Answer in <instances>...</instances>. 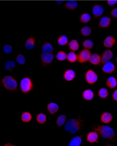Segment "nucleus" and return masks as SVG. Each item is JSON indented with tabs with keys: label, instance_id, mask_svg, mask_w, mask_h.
Returning <instances> with one entry per match:
<instances>
[{
	"label": "nucleus",
	"instance_id": "6",
	"mask_svg": "<svg viewBox=\"0 0 117 146\" xmlns=\"http://www.w3.org/2000/svg\"><path fill=\"white\" fill-rule=\"evenodd\" d=\"M91 56V53L90 50L87 49L82 50L78 56V61L80 63H85L88 61L90 57Z\"/></svg>",
	"mask_w": 117,
	"mask_h": 146
},
{
	"label": "nucleus",
	"instance_id": "15",
	"mask_svg": "<svg viewBox=\"0 0 117 146\" xmlns=\"http://www.w3.org/2000/svg\"><path fill=\"white\" fill-rule=\"evenodd\" d=\"M116 42V39L112 36H108L105 38L104 42L103 45L106 48H111L113 47Z\"/></svg>",
	"mask_w": 117,
	"mask_h": 146
},
{
	"label": "nucleus",
	"instance_id": "10",
	"mask_svg": "<svg viewBox=\"0 0 117 146\" xmlns=\"http://www.w3.org/2000/svg\"><path fill=\"white\" fill-rule=\"evenodd\" d=\"M115 70V66L113 63L111 62H108L104 64L102 68V70L104 72L108 74H110L114 72Z\"/></svg>",
	"mask_w": 117,
	"mask_h": 146
},
{
	"label": "nucleus",
	"instance_id": "34",
	"mask_svg": "<svg viewBox=\"0 0 117 146\" xmlns=\"http://www.w3.org/2000/svg\"><path fill=\"white\" fill-rule=\"evenodd\" d=\"M82 46L85 48L87 50H90L93 48L94 46V43L92 40L89 39H86L82 43Z\"/></svg>",
	"mask_w": 117,
	"mask_h": 146
},
{
	"label": "nucleus",
	"instance_id": "12",
	"mask_svg": "<svg viewBox=\"0 0 117 146\" xmlns=\"http://www.w3.org/2000/svg\"><path fill=\"white\" fill-rule=\"evenodd\" d=\"M113 119V116L109 112H104L102 114L101 116V121L102 123L104 124L110 123Z\"/></svg>",
	"mask_w": 117,
	"mask_h": 146
},
{
	"label": "nucleus",
	"instance_id": "9",
	"mask_svg": "<svg viewBox=\"0 0 117 146\" xmlns=\"http://www.w3.org/2000/svg\"><path fill=\"white\" fill-rule=\"evenodd\" d=\"M104 12V9L100 5H95L92 8V13L94 17L98 18L101 17Z\"/></svg>",
	"mask_w": 117,
	"mask_h": 146
},
{
	"label": "nucleus",
	"instance_id": "35",
	"mask_svg": "<svg viewBox=\"0 0 117 146\" xmlns=\"http://www.w3.org/2000/svg\"><path fill=\"white\" fill-rule=\"evenodd\" d=\"M66 53L63 51H59L56 55V58L58 61H64L66 58Z\"/></svg>",
	"mask_w": 117,
	"mask_h": 146
},
{
	"label": "nucleus",
	"instance_id": "27",
	"mask_svg": "<svg viewBox=\"0 0 117 146\" xmlns=\"http://www.w3.org/2000/svg\"><path fill=\"white\" fill-rule=\"evenodd\" d=\"M91 19V17L89 13H84L80 16V20L82 23H88Z\"/></svg>",
	"mask_w": 117,
	"mask_h": 146
},
{
	"label": "nucleus",
	"instance_id": "30",
	"mask_svg": "<svg viewBox=\"0 0 117 146\" xmlns=\"http://www.w3.org/2000/svg\"><path fill=\"white\" fill-rule=\"evenodd\" d=\"M66 118V116L63 114H61L60 115L58 116L57 119V124L58 127H62L65 123Z\"/></svg>",
	"mask_w": 117,
	"mask_h": 146
},
{
	"label": "nucleus",
	"instance_id": "31",
	"mask_svg": "<svg viewBox=\"0 0 117 146\" xmlns=\"http://www.w3.org/2000/svg\"><path fill=\"white\" fill-rule=\"evenodd\" d=\"M92 33V29L90 27L85 26L82 27L80 31V34L84 36H88Z\"/></svg>",
	"mask_w": 117,
	"mask_h": 146
},
{
	"label": "nucleus",
	"instance_id": "38",
	"mask_svg": "<svg viewBox=\"0 0 117 146\" xmlns=\"http://www.w3.org/2000/svg\"><path fill=\"white\" fill-rule=\"evenodd\" d=\"M111 15L114 18H117V8L113 9L111 12Z\"/></svg>",
	"mask_w": 117,
	"mask_h": 146
},
{
	"label": "nucleus",
	"instance_id": "21",
	"mask_svg": "<svg viewBox=\"0 0 117 146\" xmlns=\"http://www.w3.org/2000/svg\"><path fill=\"white\" fill-rule=\"evenodd\" d=\"M66 8L70 10H74L78 7V3L74 1H68L65 4Z\"/></svg>",
	"mask_w": 117,
	"mask_h": 146
},
{
	"label": "nucleus",
	"instance_id": "19",
	"mask_svg": "<svg viewBox=\"0 0 117 146\" xmlns=\"http://www.w3.org/2000/svg\"><path fill=\"white\" fill-rule=\"evenodd\" d=\"M47 111L51 114H54L58 111V106L55 103H51L47 105Z\"/></svg>",
	"mask_w": 117,
	"mask_h": 146
},
{
	"label": "nucleus",
	"instance_id": "28",
	"mask_svg": "<svg viewBox=\"0 0 117 146\" xmlns=\"http://www.w3.org/2000/svg\"><path fill=\"white\" fill-rule=\"evenodd\" d=\"M5 69L8 71H11L12 70L14 69L16 67L15 62L13 61L9 60L6 62L5 63Z\"/></svg>",
	"mask_w": 117,
	"mask_h": 146
},
{
	"label": "nucleus",
	"instance_id": "36",
	"mask_svg": "<svg viewBox=\"0 0 117 146\" xmlns=\"http://www.w3.org/2000/svg\"><path fill=\"white\" fill-rule=\"evenodd\" d=\"M16 61L18 64L23 65L25 63V62H26L25 58L23 54H18L16 58Z\"/></svg>",
	"mask_w": 117,
	"mask_h": 146
},
{
	"label": "nucleus",
	"instance_id": "4",
	"mask_svg": "<svg viewBox=\"0 0 117 146\" xmlns=\"http://www.w3.org/2000/svg\"><path fill=\"white\" fill-rule=\"evenodd\" d=\"M20 89L23 93H28L31 91L33 87L32 81L29 78H25L23 79L20 84Z\"/></svg>",
	"mask_w": 117,
	"mask_h": 146
},
{
	"label": "nucleus",
	"instance_id": "37",
	"mask_svg": "<svg viewBox=\"0 0 117 146\" xmlns=\"http://www.w3.org/2000/svg\"><path fill=\"white\" fill-rule=\"evenodd\" d=\"M3 50L5 54H10L12 52V47L11 45L7 44L3 47Z\"/></svg>",
	"mask_w": 117,
	"mask_h": 146
},
{
	"label": "nucleus",
	"instance_id": "18",
	"mask_svg": "<svg viewBox=\"0 0 117 146\" xmlns=\"http://www.w3.org/2000/svg\"><path fill=\"white\" fill-rule=\"evenodd\" d=\"M82 135H79L74 137L70 141L69 146H79L82 143Z\"/></svg>",
	"mask_w": 117,
	"mask_h": 146
},
{
	"label": "nucleus",
	"instance_id": "5",
	"mask_svg": "<svg viewBox=\"0 0 117 146\" xmlns=\"http://www.w3.org/2000/svg\"><path fill=\"white\" fill-rule=\"evenodd\" d=\"M85 80L90 85L95 84L98 80V76L96 73L92 70H88L85 74Z\"/></svg>",
	"mask_w": 117,
	"mask_h": 146
},
{
	"label": "nucleus",
	"instance_id": "39",
	"mask_svg": "<svg viewBox=\"0 0 117 146\" xmlns=\"http://www.w3.org/2000/svg\"><path fill=\"white\" fill-rule=\"evenodd\" d=\"M117 3V1L115 0H110L107 1V4L109 6H113Z\"/></svg>",
	"mask_w": 117,
	"mask_h": 146
},
{
	"label": "nucleus",
	"instance_id": "13",
	"mask_svg": "<svg viewBox=\"0 0 117 146\" xmlns=\"http://www.w3.org/2000/svg\"><path fill=\"white\" fill-rule=\"evenodd\" d=\"M87 140L90 143H95L98 142V133L95 132H90L87 135Z\"/></svg>",
	"mask_w": 117,
	"mask_h": 146
},
{
	"label": "nucleus",
	"instance_id": "29",
	"mask_svg": "<svg viewBox=\"0 0 117 146\" xmlns=\"http://www.w3.org/2000/svg\"><path fill=\"white\" fill-rule=\"evenodd\" d=\"M98 95L100 98L103 99H105L109 95V91L106 89H100L98 92Z\"/></svg>",
	"mask_w": 117,
	"mask_h": 146
},
{
	"label": "nucleus",
	"instance_id": "32",
	"mask_svg": "<svg viewBox=\"0 0 117 146\" xmlns=\"http://www.w3.org/2000/svg\"><path fill=\"white\" fill-rule=\"evenodd\" d=\"M36 120L39 124H44L47 121V116L43 113H39L36 117Z\"/></svg>",
	"mask_w": 117,
	"mask_h": 146
},
{
	"label": "nucleus",
	"instance_id": "23",
	"mask_svg": "<svg viewBox=\"0 0 117 146\" xmlns=\"http://www.w3.org/2000/svg\"><path fill=\"white\" fill-rule=\"evenodd\" d=\"M66 59L70 63H74L77 60H78V56L74 52H71L67 54Z\"/></svg>",
	"mask_w": 117,
	"mask_h": 146
},
{
	"label": "nucleus",
	"instance_id": "22",
	"mask_svg": "<svg viewBox=\"0 0 117 146\" xmlns=\"http://www.w3.org/2000/svg\"><path fill=\"white\" fill-rule=\"evenodd\" d=\"M35 39L30 37L25 42V47L27 50H32L35 46Z\"/></svg>",
	"mask_w": 117,
	"mask_h": 146
},
{
	"label": "nucleus",
	"instance_id": "25",
	"mask_svg": "<svg viewBox=\"0 0 117 146\" xmlns=\"http://www.w3.org/2000/svg\"><path fill=\"white\" fill-rule=\"evenodd\" d=\"M53 46L50 42H45L42 46V50L43 52L51 53L53 51Z\"/></svg>",
	"mask_w": 117,
	"mask_h": 146
},
{
	"label": "nucleus",
	"instance_id": "17",
	"mask_svg": "<svg viewBox=\"0 0 117 146\" xmlns=\"http://www.w3.org/2000/svg\"><path fill=\"white\" fill-rule=\"evenodd\" d=\"M106 85L110 89L114 88L117 85V79L114 77H109L106 81Z\"/></svg>",
	"mask_w": 117,
	"mask_h": 146
},
{
	"label": "nucleus",
	"instance_id": "14",
	"mask_svg": "<svg viewBox=\"0 0 117 146\" xmlns=\"http://www.w3.org/2000/svg\"><path fill=\"white\" fill-rule=\"evenodd\" d=\"M76 76L74 71L72 70H66L63 74V77L64 79L68 81L73 80Z\"/></svg>",
	"mask_w": 117,
	"mask_h": 146
},
{
	"label": "nucleus",
	"instance_id": "8",
	"mask_svg": "<svg viewBox=\"0 0 117 146\" xmlns=\"http://www.w3.org/2000/svg\"><path fill=\"white\" fill-rule=\"evenodd\" d=\"M113 56V53L110 50H108L104 51L103 54H102L101 63L102 64H105L108 62L112 58Z\"/></svg>",
	"mask_w": 117,
	"mask_h": 146
},
{
	"label": "nucleus",
	"instance_id": "2",
	"mask_svg": "<svg viewBox=\"0 0 117 146\" xmlns=\"http://www.w3.org/2000/svg\"><path fill=\"white\" fill-rule=\"evenodd\" d=\"M94 131L96 132L100 135L102 138L109 140L112 141H115L116 134L113 129L111 127L106 125H94L93 127Z\"/></svg>",
	"mask_w": 117,
	"mask_h": 146
},
{
	"label": "nucleus",
	"instance_id": "42",
	"mask_svg": "<svg viewBox=\"0 0 117 146\" xmlns=\"http://www.w3.org/2000/svg\"><path fill=\"white\" fill-rule=\"evenodd\" d=\"M116 62H117V58H116Z\"/></svg>",
	"mask_w": 117,
	"mask_h": 146
},
{
	"label": "nucleus",
	"instance_id": "33",
	"mask_svg": "<svg viewBox=\"0 0 117 146\" xmlns=\"http://www.w3.org/2000/svg\"><path fill=\"white\" fill-rule=\"evenodd\" d=\"M68 42V39L65 35H62L60 36L58 39V42L61 46H64L66 45Z\"/></svg>",
	"mask_w": 117,
	"mask_h": 146
},
{
	"label": "nucleus",
	"instance_id": "40",
	"mask_svg": "<svg viewBox=\"0 0 117 146\" xmlns=\"http://www.w3.org/2000/svg\"><path fill=\"white\" fill-rule=\"evenodd\" d=\"M112 98L114 100L117 102V89L113 92L112 94Z\"/></svg>",
	"mask_w": 117,
	"mask_h": 146
},
{
	"label": "nucleus",
	"instance_id": "26",
	"mask_svg": "<svg viewBox=\"0 0 117 146\" xmlns=\"http://www.w3.org/2000/svg\"><path fill=\"white\" fill-rule=\"evenodd\" d=\"M21 119L24 122L28 123L31 121V119H32V116L30 113L26 111L22 114L21 116Z\"/></svg>",
	"mask_w": 117,
	"mask_h": 146
},
{
	"label": "nucleus",
	"instance_id": "16",
	"mask_svg": "<svg viewBox=\"0 0 117 146\" xmlns=\"http://www.w3.org/2000/svg\"><path fill=\"white\" fill-rule=\"evenodd\" d=\"M111 19L108 17H102L99 22V26L101 28L108 27L111 24Z\"/></svg>",
	"mask_w": 117,
	"mask_h": 146
},
{
	"label": "nucleus",
	"instance_id": "24",
	"mask_svg": "<svg viewBox=\"0 0 117 146\" xmlns=\"http://www.w3.org/2000/svg\"><path fill=\"white\" fill-rule=\"evenodd\" d=\"M69 47L70 50L74 52L77 51L79 49V42L76 40H72L70 41L69 44Z\"/></svg>",
	"mask_w": 117,
	"mask_h": 146
},
{
	"label": "nucleus",
	"instance_id": "20",
	"mask_svg": "<svg viewBox=\"0 0 117 146\" xmlns=\"http://www.w3.org/2000/svg\"><path fill=\"white\" fill-rule=\"evenodd\" d=\"M82 95L85 100H90L93 98L94 93L91 90L87 89L83 92Z\"/></svg>",
	"mask_w": 117,
	"mask_h": 146
},
{
	"label": "nucleus",
	"instance_id": "41",
	"mask_svg": "<svg viewBox=\"0 0 117 146\" xmlns=\"http://www.w3.org/2000/svg\"><path fill=\"white\" fill-rule=\"evenodd\" d=\"M14 145H12L11 143H5V145H4V146H13Z\"/></svg>",
	"mask_w": 117,
	"mask_h": 146
},
{
	"label": "nucleus",
	"instance_id": "11",
	"mask_svg": "<svg viewBox=\"0 0 117 146\" xmlns=\"http://www.w3.org/2000/svg\"><path fill=\"white\" fill-rule=\"evenodd\" d=\"M89 62L90 64L98 66L100 64L101 62V58L100 55L97 54H93L91 55L90 59H89Z\"/></svg>",
	"mask_w": 117,
	"mask_h": 146
},
{
	"label": "nucleus",
	"instance_id": "3",
	"mask_svg": "<svg viewBox=\"0 0 117 146\" xmlns=\"http://www.w3.org/2000/svg\"><path fill=\"white\" fill-rule=\"evenodd\" d=\"M2 83L5 88L10 91L16 90L17 88V82L16 79L12 76H5L2 80Z\"/></svg>",
	"mask_w": 117,
	"mask_h": 146
},
{
	"label": "nucleus",
	"instance_id": "1",
	"mask_svg": "<svg viewBox=\"0 0 117 146\" xmlns=\"http://www.w3.org/2000/svg\"><path fill=\"white\" fill-rule=\"evenodd\" d=\"M84 126V121L80 117H74L69 119L64 126V130L67 133L74 134L80 131Z\"/></svg>",
	"mask_w": 117,
	"mask_h": 146
},
{
	"label": "nucleus",
	"instance_id": "7",
	"mask_svg": "<svg viewBox=\"0 0 117 146\" xmlns=\"http://www.w3.org/2000/svg\"><path fill=\"white\" fill-rule=\"evenodd\" d=\"M41 57L43 64L49 65L53 61L54 55L49 52H42Z\"/></svg>",
	"mask_w": 117,
	"mask_h": 146
}]
</instances>
